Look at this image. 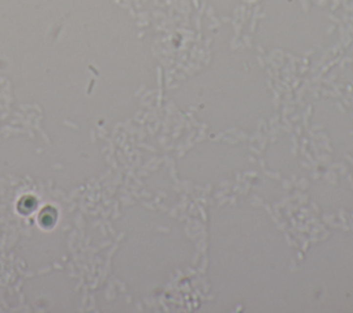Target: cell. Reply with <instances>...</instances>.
<instances>
[]
</instances>
